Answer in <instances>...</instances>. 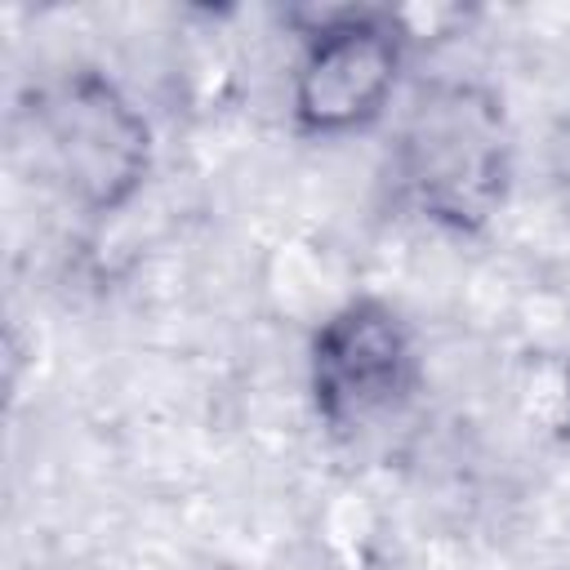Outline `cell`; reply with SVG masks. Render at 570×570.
Here are the masks:
<instances>
[{
	"label": "cell",
	"instance_id": "1",
	"mask_svg": "<svg viewBox=\"0 0 570 570\" xmlns=\"http://www.w3.org/2000/svg\"><path fill=\"white\" fill-rule=\"evenodd\" d=\"M392 178L428 218L476 227L508 183V125L499 102L468 80L423 85L401 120Z\"/></svg>",
	"mask_w": 570,
	"mask_h": 570
},
{
	"label": "cell",
	"instance_id": "3",
	"mask_svg": "<svg viewBox=\"0 0 570 570\" xmlns=\"http://www.w3.org/2000/svg\"><path fill=\"white\" fill-rule=\"evenodd\" d=\"M303 49L289 80V111L303 134H352L383 116L405 62V31L383 9L303 13Z\"/></svg>",
	"mask_w": 570,
	"mask_h": 570
},
{
	"label": "cell",
	"instance_id": "2",
	"mask_svg": "<svg viewBox=\"0 0 570 570\" xmlns=\"http://www.w3.org/2000/svg\"><path fill=\"white\" fill-rule=\"evenodd\" d=\"M31 134L49 183L89 214L120 209L151 169V125L102 71H67L36 94Z\"/></svg>",
	"mask_w": 570,
	"mask_h": 570
},
{
	"label": "cell",
	"instance_id": "5",
	"mask_svg": "<svg viewBox=\"0 0 570 570\" xmlns=\"http://www.w3.org/2000/svg\"><path fill=\"white\" fill-rule=\"evenodd\" d=\"M561 374H566V392H570V352H566V361H561Z\"/></svg>",
	"mask_w": 570,
	"mask_h": 570
},
{
	"label": "cell",
	"instance_id": "4",
	"mask_svg": "<svg viewBox=\"0 0 570 570\" xmlns=\"http://www.w3.org/2000/svg\"><path fill=\"white\" fill-rule=\"evenodd\" d=\"M414 383V343L387 303L352 298L312 338V396L330 428H365Z\"/></svg>",
	"mask_w": 570,
	"mask_h": 570
}]
</instances>
